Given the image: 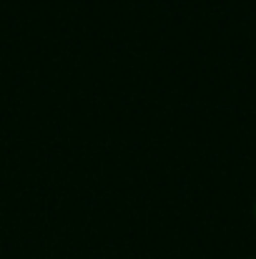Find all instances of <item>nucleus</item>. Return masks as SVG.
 <instances>
[{
	"label": "nucleus",
	"mask_w": 256,
	"mask_h": 259,
	"mask_svg": "<svg viewBox=\"0 0 256 259\" xmlns=\"http://www.w3.org/2000/svg\"><path fill=\"white\" fill-rule=\"evenodd\" d=\"M254 217H256V204H254Z\"/></svg>",
	"instance_id": "1"
}]
</instances>
